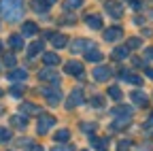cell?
Listing matches in <instances>:
<instances>
[{"mask_svg":"<svg viewBox=\"0 0 153 151\" xmlns=\"http://www.w3.org/2000/svg\"><path fill=\"white\" fill-rule=\"evenodd\" d=\"M0 13L9 22H17L22 17V0H0Z\"/></svg>","mask_w":153,"mask_h":151,"instance_id":"6da1fadb","label":"cell"},{"mask_svg":"<svg viewBox=\"0 0 153 151\" xmlns=\"http://www.w3.org/2000/svg\"><path fill=\"white\" fill-rule=\"evenodd\" d=\"M57 121H55V117L53 115H47V113H41L38 115V126H36V130H38V134H47V132L55 126Z\"/></svg>","mask_w":153,"mask_h":151,"instance_id":"7a4b0ae2","label":"cell"},{"mask_svg":"<svg viewBox=\"0 0 153 151\" xmlns=\"http://www.w3.org/2000/svg\"><path fill=\"white\" fill-rule=\"evenodd\" d=\"M57 85H60V83H57ZM57 85H47V87H41V94H43V96L49 100V104H57V102H60L62 100V91L60 89H57Z\"/></svg>","mask_w":153,"mask_h":151,"instance_id":"3957f363","label":"cell"},{"mask_svg":"<svg viewBox=\"0 0 153 151\" xmlns=\"http://www.w3.org/2000/svg\"><path fill=\"white\" fill-rule=\"evenodd\" d=\"M85 102V96H83V89L79 87H74L70 91V96L66 98V109H76V106H81Z\"/></svg>","mask_w":153,"mask_h":151,"instance_id":"277c9868","label":"cell"},{"mask_svg":"<svg viewBox=\"0 0 153 151\" xmlns=\"http://www.w3.org/2000/svg\"><path fill=\"white\" fill-rule=\"evenodd\" d=\"M38 79H41L43 83H53V85H57L60 83V74H57V70H53V68H43L41 72H38Z\"/></svg>","mask_w":153,"mask_h":151,"instance_id":"5b68a950","label":"cell"},{"mask_svg":"<svg viewBox=\"0 0 153 151\" xmlns=\"http://www.w3.org/2000/svg\"><path fill=\"white\" fill-rule=\"evenodd\" d=\"M64 72H68L70 77H83V64L81 62H76V60H70L64 64Z\"/></svg>","mask_w":153,"mask_h":151,"instance_id":"8992f818","label":"cell"},{"mask_svg":"<svg viewBox=\"0 0 153 151\" xmlns=\"http://www.w3.org/2000/svg\"><path fill=\"white\" fill-rule=\"evenodd\" d=\"M104 9H106V13H108L111 17H115V19H119V17L123 15V7L117 2V0H106V2H104Z\"/></svg>","mask_w":153,"mask_h":151,"instance_id":"52a82bcc","label":"cell"},{"mask_svg":"<svg viewBox=\"0 0 153 151\" xmlns=\"http://www.w3.org/2000/svg\"><path fill=\"white\" fill-rule=\"evenodd\" d=\"M113 117H115V119H123V121H132L134 111H132L130 106H115V109H113Z\"/></svg>","mask_w":153,"mask_h":151,"instance_id":"ba28073f","label":"cell"},{"mask_svg":"<svg viewBox=\"0 0 153 151\" xmlns=\"http://www.w3.org/2000/svg\"><path fill=\"white\" fill-rule=\"evenodd\" d=\"M119 39H123V30L119 26H113V28L104 30V41L106 43H115V41H119Z\"/></svg>","mask_w":153,"mask_h":151,"instance_id":"9c48e42d","label":"cell"},{"mask_svg":"<svg viewBox=\"0 0 153 151\" xmlns=\"http://www.w3.org/2000/svg\"><path fill=\"white\" fill-rule=\"evenodd\" d=\"M89 47H94L87 39H74V43L70 45V51L74 53V55H79V53H83V51H87Z\"/></svg>","mask_w":153,"mask_h":151,"instance_id":"30bf717a","label":"cell"},{"mask_svg":"<svg viewBox=\"0 0 153 151\" xmlns=\"http://www.w3.org/2000/svg\"><path fill=\"white\" fill-rule=\"evenodd\" d=\"M111 74H113V70H111L108 66H98V68L94 70V79H96V81H108Z\"/></svg>","mask_w":153,"mask_h":151,"instance_id":"8fae6325","label":"cell"},{"mask_svg":"<svg viewBox=\"0 0 153 151\" xmlns=\"http://www.w3.org/2000/svg\"><path fill=\"white\" fill-rule=\"evenodd\" d=\"M85 22H87V26H89L91 30H100V28H102V17L96 15V13H89V15L85 17Z\"/></svg>","mask_w":153,"mask_h":151,"instance_id":"7c38bea8","label":"cell"},{"mask_svg":"<svg viewBox=\"0 0 153 151\" xmlns=\"http://www.w3.org/2000/svg\"><path fill=\"white\" fill-rule=\"evenodd\" d=\"M102 58H104L102 51L96 49V47H89V49L85 51V60H87V62H102Z\"/></svg>","mask_w":153,"mask_h":151,"instance_id":"4fadbf2b","label":"cell"},{"mask_svg":"<svg viewBox=\"0 0 153 151\" xmlns=\"http://www.w3.org/2000/svg\"><path fill=\"white\" fill-rule=\"evenodd\" d=\"M132 102L134 104H138V106H147L149 104V98H147V94L136 89V91H132Z\"/></svg>","mask_w":153,"mask_h":151,"instance_id":"5bb4252c","label":"cell"},{"mask_svg":"<svg viewBox=\"0 0 153 151\" xmlns=\"http://www.w3.org/2000/svg\"><path fill=\"white\" fill-rule=\"evenodd\" d=\"M22 115H41V106H36L34 102H24L22 104Z\"/></svg>","mask_w":153,"mask_h":151,"instance_id":"9a60e30c","label":"cell"},{"mask_svg":"<svg viewBox=\"0 0 153 151\" xmlns=\"http://www.w3.org/2000/svg\"><path fill=\"white\" fill-rule=\"evenodd\" d=\"M121 79H123L126 83H132V85H143V79L138 77V74L130 72V70H123V72H121Z\"/></svg>","mask_w":153,"mask_h":151,"instance_id":"2e32d148","label":"cell"},{"mask_svg":"<svg viewBox=\"0 0 153 151\" xmlns=\"http://www.w3.org/2000/svg\"><path fill=\"white\" fill-rule=\"evenodd\" d=\"M43 49H45V43H43V41H34V43L28 47V58H36L38 53H43Z\"/></svg>","mask_w":153,"mask_h":151,"instance_id":"e0dca14e","label":"cell"},{"mask_svg":"<svg viewBox=\"0 0 153 151\" xmlns=\"http://www.w3.org/2000/svg\"><path fill=\"white\" fill-rule=\"evenodd\" d=\"M38 32V26L34 22H24V28H22V36L24 39H28V36H34Z\"/></svg>","mask_w":153,"mask_h":151,"instance_id":"ac0fdd59","label":"cell"},{"mask_svg":"<svg viewBox=\"0 0 153 151\" xmlns=\"http://www.w3.org/2000/svg\"><path fill=\"white\" fill-rule=\"evenodd\" d=\"M51 9V4L47 0H32V11L34 13H47Z\"/></svg>","mask_w":153,"mask_h":151,"instance_id":"d6986e66","label":"cell"},{"mask_svg":"<svg viewBox=\"0 0 153 151\" xmlns=\"http://www.w3.org/2000/svg\"><path fill=\"white\" fill-rule=\"evenodd\" d=\"M9 81H26V77H28V72L24 70V68H15V70H11L9 74Z\"/></svg>","mask_w":153,"mask_h":151,"instance_id":"ffe728a7","label":"cell"},{"mask_svg":"<svg viewBox=\"0 0 153 151\" xmlns=\"http://www.w3.org/2000/svg\"><path fill=\"white\" fill-rule=\"evenodd\" d=\"M43 62L51 68V66H57L60 64V55L57 53H53V51H49V53H43Z\"/></svg>","mask_w":153,"mask_h":151,"instance_id":"44dd1931","label":"cell"},{"mask_svg":"<svg viewBox=\"0 0 153 151\" xmlns=\"http://www.w3.org/2000/svg\"><path fill=\"white\" fill-rule=\"evenodd\" d=\"M11 123H13V128H19V130H24V128L28 126V117L19 113V115H13V117H11Z\"/></svg>","mask_w":153,"mask_h":151,"instance_id":"7402d4cb","label":"cell"},{"mask_svg":"<svg viewBox=\"0 0 153 151\" xmlns=\"http://www.w3.org/2000/svg\"><path fill=\"white\" fill-rule=\"evenodd\" d=\"M51 43H53V47H55V49H62V47H66V45H68V36H66V34H53Z\"/></svg>","mask_w":153,"mask_h":151,"instance_id":"603a6c76","label":"cell"},{"mask_svg":"<svg viewBox=\"0 0 153 151\" xmlns=\"http://www.w3.org/2000/svg\"><path fill=\"white\" fill-rule=\"evenodd\" d=\"M9 45H11L15 51L24 49V36H22V34H11V39H9Z\"/></svg>","mask_w":153,"mask_h":151,"instance_id":"cb8c5ba5","label":"cell"},{"mask_svg":"<svg viewBox=\"0 0 153 151\" xmlns=\"http://www.w3.org/2000/svg\"><path fill=\"white\" fill-rule=\"evenodd\" d=\"M128 55H130V51H128L126 45H119V47L113 49V58H115V60H126Z\"/></svg>","mask_w":153,"mask_h":151,"instance_id":"d4e9b609","label":"cell"},{"mask_svg":"<svg viewBox=\"0 0 153 151\" xmlns=\"http://www.w3.org/2000/svg\"><path fill=\"white\" fill-rule=\"evenodd\" d=\"M81 7H83V0H64V9H66L68 13L81 9Z\"/></svg>","mask_w":153,"mask_h":151,"instance_id":"484cf974","label":"cell"},{"mask_svg":"<svg viewBox=\"0 0 153 151\" xmlns=\"http://www.w3.org/2000/svg\"><path fill=\"white\" fill-rule=\"evenodd\" d=\"M68 138H70V130H66V128H64V130H57V132H55V141L60 143V145H62V143H66Z\"/></svg>","mask_w":153,"mask_h":151,"instance_id":"4316f807","label":"cell"},{"mask_svg":"<svg viewBox=\"0 0 153 151\" xmlns=\"http://www.w3.org/2000/svg\"><path fill=\"white\" fill-rule=\"evenodd\" d=\"M57 22H60V24H64V26H72V24L76 22V17H74L72 13H66V15H62Z\"/></svg>","mask_w":153,"mask_h":151,"instance_id":"83f0119b","label":"cell"},{"mask_svg":"<svg viewBox=\"0 0 153 151\" xmlns=\"http://www.w3.org/2000/svg\"><path fill=\"white\" fill-rule=\"evenodd\" d=\"M89 141H91V145H94L96 149H104V147L108 145V143H106V138H100V136H91Z\"/></svg>","mask_w":153,"mask_h":151,"instance_id":"f1b7e54d","label":"cell"},{"mask_svg":"<svg viewBox=\"0 0 153 151\" xmlns=\"http://www.w3.org/2000/svg\"><path fill=\"white\" fill-rule=\"evenodd\" d=\"M89 104H91L94 109H102V106H104V98H102V96H91V98H89Z\"/></svg>","mask_w":153,"mask_h":151,"instance_id":"f546056e","label":"cell"},{"mask_svg":"<svg viewBox=\"0 0 153 151\" xmlns=\"http://www.w3.org/2000/svg\"><path fill=\"white\" fill-rule=\"evenodd\" d=\"M108 96H111L113 100H121V91H119V87H117V85H111V87H108Z\"/></svg>","mask_w":153,"mask_h":151,"instance_id":"4dcf8cb0","label":"cell"},{"mask_svg":"<svg viewBox=\"0 0 153 151\" xmlns=\"http://www.w3.org/2000/svg\"><path fill=\"white\" fill-rule=\"evenodd\" d=\"M126 47H128V51L138 49V47H140V39H138V36H134V39H130V41L126 43Z\"/></svg>","mask_w":153,"mask_h":151,"instance_id":"1f68e13d","label":"cell"},{"mask_svg":"<svg viewBox=\"0 0 153 151\" xmlns=\"http://www.w3.org/2000/svg\"><path fill=\"white\" fill-rule=\"evenodd\" d=\"M9 141H11V130L0 128V143H9Z\"/></svg>","mask_w":153,"mask_h":151,"instance_id":"d6a6232c","label":"cell"},{"mask_svg":"<svg viewBox=\"0 0 153 151\" xmlns=\"http://www.w3.org/2000/svg\"><path fill=\"white\" fill-rule=\"evenodd\" d=\"M24 85H13L11 87V96H15V98H19V96H22V94H24Z\"/></svg>","mask_w":153,"mask_h":151,"instance_id":"836d02e7","label":"cell"},{"mask_svg":"<svg viewBox=\"0 0 153 151\" xmlns=\"http://www.w3.org/2000/svg\"><path fill=\"white\" fill-rule=\"evenodd\" d=\"M51 151H72V147H70V145H66V143H62V145L57 143V145H53V147H51Z\"/></svg>","mask_w":153,"mask_h":151,"instance_id":"e575fe53","label":"cell"},{"mask_svg":"<svg viewBox=\"0 0 153 151\" xmlns=\"http://www.w3.org/2000/svg\"><path fill=\"white\" fill-rule=\"evenodd\" d=\"M15 64H17V60H15V55H11V53H9V55H4V66L13 68Z\"/></svg>","mask_w":153,"mask_h":151,"instance_id":"d590c367","label":"cell"},{"mask_svg":"<svg viewBox=\"0 0 153 151\" xmlns=\"http://www.w3.org/2000/svg\"><path fill=\"white\" fill-rule=\"evenodd\" d=\"M130 147H132V141H121L119 143V151H128Z\"/></svg>","mask_w":153,"mask_h":151,"instance_id":"8d00e7d4","label":"cell"},{"mask_svg":"<svg viewBox=\"0 0 153 151\" xmlns=\"http://www.w3.org/2000/svg\"><path fill=\"white\" fill-rule=\"evenodd\" d=\"M81 128H83L85 132H94V130H96V123H81Z\"/></svg>","mask_w":153,"mask_h":151,"instance_id":"74e56055","label":"cell"},{"mask_svg":"<svg viewBox=\"0 0 153 151\" xmlns=\"http://www.w3.org/2000/svg\"><path fill=\"white\" fill-rule=\"evenodd\" d=\"M145 58L147 60H153V47H147L145 49Z\"/></svg>","mask_w":153,"mask_h":151,"instance_id":"f35d334b","label":"cell"},{"mask_svg":"<svg viewBox=\"0 0 153 151\" xmlns=\"http://www.w3.org/2000/svg\"><path fill=\"white\" fill-rule=\"evenodd\" d=\"M28 151H45V149H43L41 145H30V147H28Z\"/></svg>","mask_w":153,"mask_h":151,"instance_id":"ab89813d","label":"cell"},{"mask_svg":"<svg viewBox=\"0 0 153 151\" xmlns=\"http://www.w3.org/2000/svg\"><path fill=\"white\" fill-rule=\"evenodd\" d=\"M145 128H147V130H151V128H153V113H151V117L147 119V123H145Z\"/></svg>","mask_w":153,"mask_h":151,"instance_id":"60d3db41","label":"cell"},{"mask_svg":"<svg viewBox=\"0 0 153 151\" xmlns=\"http://www.w3.org/2000/svg\"><path fill=\"white\" fill-rule=\"evenodd\" d=\"M130 4H132V9H136V11H138V9H143V4L138 2V0H132V2H130Z\"/></svg>","mask_w":153,"mask_h":151,"instance_id":"b9f144b4","label":"cell"},{"mask_svg":"<svg viewBox=\"0 0 153 151\" xmlns=\"http://www.w3.org/2000/svg\"><path fill=\"white\" fill-rule=\"evenodd\" d=\"M145 74H147V77L153 81V68H147V70H145Z\"/></svg>","mask_w":153,"mask_h":151,"instance_id":"7bdbcfd3","label":"cell"},{"mask_svg":"<svg viewBox=\"0 0 153 151\" xmlns=\"http://www.w3.org/2000/svg\"><path fill=\"white\" fill-rule=\"evenodd\" d=\"M0 51H2V41H0Z\"/></svg>","mask_w":153,"mask_h":151,"instance_id":"ee69618b","label":"cell"},{"mask_svg":"<svg viewBox=\"0 0 153 151\" xmlns=\"http://www.w3.org/2000/svg\"><path fill=\"white\" fill-rule=\"evenodd\" d=\"M0 96H2V89H0Z\"/></svg>","mask_w":153,"mask_h":151,"instance_id":"f6af8a7d","label":"cell"},{"mask_svg":"<svg viewBox=\"0 0 153 151\" xmlns=\"http://www.w3.org/2000/svg\"><path fill=\"white\" fill-rule=\"evenodd\" d=\"M98 151H104V149H98Z\"/></svg>","mask_w":153,"mask_h":151,"instance_id":"bcb514c9","label":"cell"},{"mask_svg":"<svg viewBox=\"0 0 153 151\" xmlns=\"http://www.w3.org/2000/svg\"><path fill=\"white\" fill-rule=\"evenodd\" d=\"M145 151H151V149H145Z\"/></svg>","mask_w":153,"mask_h":151,"instance_id":"7dc6e473","label":"cell"},{"mask_svg":"<svg viewBox=\"0 0 153 151\" xmlns=\"http://www.w3.org/2000/svg\"><path fill=\"white\" fill-rule=\"evenodd\" d=\"M83 151H87V149H83Z\"/></svg>","mask_w":153,"mask_h":151,"instance_id":"c3c4849f","label":"cell"}]
</instances>
